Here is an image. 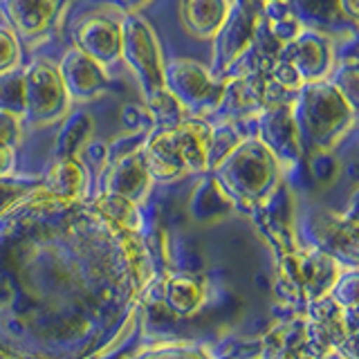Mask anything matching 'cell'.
Returning <instances> with one entry per match:
<instances>
[{"instance_id":"obj_9","label":"cell","mask_w":359,"mask_h":359,"mask_svg":"<svg viewBox=\"0 0 359 359\" xmlns=\"http://www.w3.org/2000/svg\"><path fill=\"white\" fill-rule=\"evenodd\" d=\"M56 72L61 76L67 97L76 104H86V101L101 97L110 86L106 67L90 59L86 52L74 48V45L63 52L59 63H56Z\"/></svg>"},{"instance_id":"obj_26","label":"cell","mask_w":359,"mask_h":359,"mask_svg":"<svg viewBox=\"0 0 359 359\" xmlns=\"http://www.w3.org/2000/svg\"><path fill=\"white\" fill-rule=\"evenodd\" d=\"M14 164H16V149L0 142V177L14 173Z\"/></svg>"},{"instance_id":"obj_18","label":"cell","mask_w":359,"mask_h":359,"mask_svg":"<svg viewBox=\"0 0 359 359\" xmlns=\"http://www.w3.org/2000/svg\"><path fill=\"white\" fill-rule=\"evenodd\" d=\"M95 209L115 229H119V231H135V233L140 231V211H137V205H135V202L104 191V194H101L95 200Z\"/></svg>"},{"instance_id":"obj_19","label":"cell","mask_w":359,"mask_h":359,"mask_svg":"<svg viewBox=\"0 0 359 359\" xmlns=\"http://www.w3.org/2000/svg\"><path fill=\"white\" fill-rule=\"evenodd\" d=\"M144 108L149 110V115L153 119V128H173L180 121H184L189 117V112L171 93H168L166 86L162 90H155V93L146 95Z\"/></svg>"},{"instance_id":"obj_20","label":"cell","mask_w":359,"mask_h":359,"mask_svg":"<svg viewBox=\"0 0 359 359\" xmlns=\"http://www.w3.org/2000/svg\"><path fill=\"white\" fill-rule=\"evenodd\" d=\"M0 110L20 119L25 115V72L18 67L0 74Z\"/></svg>"},{"instance_id":"obj_16","label":"cell","mask_w":359,"mask_h":359,"mask_svg":"<svg viewBox=\"0 0 359 359\" xmlns=\"http://www.w3.org/2000/svg\"><path fill=\"white\" fill-rule=\"evenodd\" d=\"M258 27L265 29V34L278 45V48L290 43L303 29L299 16L287 7V3L263 5L261 16H258Z\"/></svg>"},{"instance_id":"obj_2","label":"cell","mask_w":359,"mask_h":359,"mask_svg":"<svg viewBox=\"0 0 359 359\" xmlns=\"http://www.w3.org/2000/svg\"><path fill=\"white\" fill-rule=\"evenodd\" d=\"M283 164L256 137H241V142L211 168L220 191L245 205H258L274 196L280 182Z\"/></svg>"},{"instance_id":"obj_1","label":"cell","mask_w":359,"mask_h":359,"mask_svg":"<svg viewBox=\"0 0 359 359\" xmlns=\"http://www.w3.org/2000/svg\"><path fill=\"white\" fill-rule=\"evenodd\" d=\"M292 112L301 142L317 153L334 149L355 123V104L330 79L303 83L292 99Z\"/></svg>"},{"instance_id":"obj_5","label":"cell","mask_w":359,"mask_h":359,"mask_svg":"<svg viewBox=\"0 0 359 359\" xmlns=\"http://www.w3.org/2000/svg\"><path fill=\"white\" fill-rule=\"evenodd\" d=\"M258 16H261V11L256 9L254 0H231L229 3L227 16L213 36L211 72L218 79H222V74H229L231 65L238 63L254 48Z\"/></svg>"},{"instance_id":"obj_8","label":"cell","mask_w":359,"mask_h":359,"mask_svg":"<svg viewBox=\"0 0 359 359\" xmlns=\"http://www.w3.org/2000/svg\"><path fill=\"white\" fill-rule=\"evenodd\" d=\"M276 56L294 65L303 83L328 79L334 70V48L319 29H301L290 43L280 45Z\"/></svg>"},{"instance_id":"obj_29","label":"cell","mask_w":359,"mask_h":359,"mask_svg":"<svg viewBox=\"0 0 359 359\" xmlns=\"http://www.w3.org/2000/svg\"><path fill=\"white\" fill-rule=\"evenodd\" d=\"M263 5H272V3H287V0H261Z\"/></svg>"},{"instance_id":"obj_17","label":"cell","mask_w":359,"mask_h":359,"mask_svg":"<svg viewBox=\"0 0 359 359\" xmlns=\"http://www.w3.org/2000/svg\"><path fill=\"white\" fill-rule=\"evenodd\" d=\"M93 137V117L86 112L65 117L54 144V157H79Z\"/></svg>"},{"instance_id":"obj_25","label":"cell","mask_w":359,"mask_h":359,"mask_svg":"<svg viewBox=\"0 0 359 359\" xmlns=\"http://www.w3.org/2000/svg\"><path fill=\"white\" fill-rule=\"evenodd\" d=\"M0 142L14 146V149L20 142V117L5 110H0Z\"/></svg>"},{"instance_id":"obj_11","label":"cell","mask_w":359,"mask_h":359,"mask_svg":"<svg viewBox=\"0 0 359 359\" xmlns=\"http://www.w3.org/2000/svg\"><path fill=\"white\" fill-rule=\"evenodd\" d=\"M74 48L86 52L90 59H95L104 67L117 63L119 48H121L119 20L104 14L83 18L74 27Z\"/></svg>"},{"instance_id":"obj_22","label":"cell","mask_w":359,"mask_h":359,"mask_svg":"<svg viewBox=\"0 0 359 359\" xmlns=\"http://www.w3.org/2000/svg\"><path fill=\"white\" fill-rule=\"evenodd\" d=\"M146 135H149V130H128L126 135H119L117 140L106 144V164L121 160V157H126V155L140 153Z\"/></svg>"},{"instance_id":"obj_4","label":"cell","mask_w":359,"mask_h":359,"mask_svg":"<svg viewBox=\"0 0 359 359\" xmlns=\"http://www.w3.org/2000/svg\"><path fill=\"white\" fill-rule=\"evenodd\" d=\"M164 86L189 115L205 117L218 108L224 79H218L202 63L173 59L164 63Z\"/></svg>"},{"instance_id":"obj_21","label":"cell","mask_w":359,"mask_h":359,"mask_svg":"<svg viewBox=\"0 0 359 359\" xmlns=\"http://www.w3.org/2000/svg\"><path fill=\"white\" fill-rule=\"evenodd\" d=\"M241 137H243V135L236 130V126L231 121L211 123L209 135H207V164H209V171L233 149L236 144L241 142Z\"/></svg>"},{"instance_id":"obj_24","label":"cell","mask_w":359,"mask_h":359,"mask_svg":"<svg viewBox=\"0 0 359 359\" xmlns=\"http://www.w3.org/2000/svg\"><path fill=\"white\" fill-rule=\"evenodd\" d=\"M121 121L126 130H151L153 128V119L149 115V110L140 104H130L121 110Z\"/></svg>"},{"instance_id":"obj_6","label":"cell","mask_w":359,"mask_h":359,"mask_svg":"<svg viewBox=\"0 0 359 359\" xmlns=\"http://www.w3.org/2000/svg\"><path fill=\"white\" fill-rule=\"evenodd\" d=\"M25 115L34 126H48L59 121L70 110V97L61 83L56 65L48 61H36L25 67Z\"/></svg>"},{"instance_id":"obj_14","label":"cell","mask_w":359,"mask_h":359,"mask_svg":"<svg viewBox=\"0 0 359 359\" xmlns=\"http://www.w3.org/2000/svg\"><path fill=\"white\" fill-rule=\"evenodd\" d=\"M86 189V166L79 157H54L43 182V196L56 202H72Z\"/></svg>"},{"instance_id":"obj_10","label":"cell","mask_w":359,"mask_h":359,"mask_svg":"<svg viewBox=\"0 0 359 359\" xmlns=\"http://www.w3.org/2000/svg\"><path fill=\"white\" fill-rule=\"evenodd\" d=\"M144 164L153 180H175L189 173L180 135L173 128H151L142 146Z\"/></svg>"},{"instance_id":"obj_13","label":"cell","mask_w":359,"mask_h":359,"mask_svg":"<svg viewBox=\"0 0 359 359\" xmlns=\"http://www.w3.org/2000/svg\"><path fill=\"white\" fill-rule=\"evenodd\" d=\"M0 9L20 36L36 39L50 29L56 0H0Z\"/></svg>"},{"instance_id":"obj_12","label":"cell","mask_w":359,"mask_h":359,"mask_svg":"<svg viewBox=\"0 0 359 359\" xmlns=\"http://www.w3.org/2000/svg\"><path fill=\"white\" fill-rule=\"evenodd\" d=\"M151 182H153V177L144 164L142 151L106 164V191L108 194L126 198L135 202V205L142 202L144 196L149 194Z\"/></svg>"},{"instance_id":"obj_15","label":"cell","mask_w":359,"mask_h":359,"mask_svg":"<svg viewBox=\"0 0 359 359\" xmlns=\"http://www.w3.org/2000/svg\"><path fill=\"white\" fill-rule=\"evenodd\" d=\"M231 0H180V20L196 39H213Z\"/></svg>"},{"instance_id":"obj_27","label":"cell","mask_w":359,"mask_h":359,"mask_svg":"<svg viewBox=\"0 0 359 359\" xmlns=\"http://www.w3.org/2000/svg\"><path fill=\"white\" fill-rule=\"evenodd\" d=\"M108 3L115 5L121 11H126V14H133V11H137L146 0H108Z\"/></svg>"},{"instance_id":"obj_3","label":"cell","mask_w":359,"mask_h":359,"mask_svg":"<svg viewBox=\"0 0 359 359\" xmlns=\"http://www.w3.org/2000/svg\"><path fill=\"white\" fill-rule=\"evenodd\" d=\"M121 48L119 61L128 65L133 76L137 79L144 97L164 88V54L153 27L137 11L126 14L119 20Z\"/></svg>"},{"instance_id":"obj_28","label":"cell","mask_w":359,"mask_h":359,"mask_svg":"<svg viewBox=\"0 0 359 359\" xmlns=\"http://www.w3.org/2000/svg\"><path fill=\"white\" fill-rule=\"evenodd\" d=\"M339 3V9L344 11V14L351 18V20H357V0H337Z\"/></svg>"},{"instance_id":"obj_23","label":"cell","mask_w":359,"mask_h":359,"mask_svg":"<svg viewBox=\"0 0 359 359\" xmlns=\"http://www.w3.org/2000/svg\"><path fill=\"white\" fill-rule=\"evenodd\" d=\"M20 63V45L14 29L0 27V74L18 67Z\"/></svg>"},{"instance_id":"obj_7","label":"cell","mask_w":359,"mask_h":359,"mask_svg":"<svg viewBox=\"0 0 359 359\" xmlns=\"http://www.w3.org/2000/svg\"><path fill=\"white\" fill-rule=\"evenodd\" d=\"M256 119V137L276 155L280 164H292L303 155V142L292 112V101H274L261 108Z\"/></svg>"}]
</instances>
